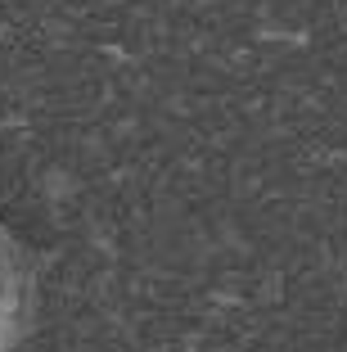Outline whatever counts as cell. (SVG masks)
I'll return each instance as SVG.
<instances>
[{
    "mask_svg": "<svg viewBox=\"0 0 347 352\" xmlns=\"http://www.w3.org/2000/svg\"><path fill=\"white\" fill-rule=\"evenodd\" d=\"M27 302H32V271L23 249L14 244V235L0 226V352L19 339L23 321H27Z\"/></svg>",
    "mask_w": 347,
    "mask_h": 352,
    "instance_id": "cell-1",
    "label": "cell"
}]
</instances>
